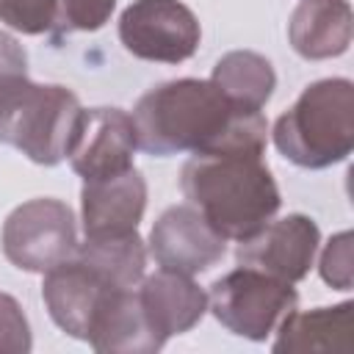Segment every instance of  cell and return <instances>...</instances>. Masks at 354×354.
<instances>
[{
	"label": "cell",
	"mask_w": 354,
	"mask_h": 354,
	"mask_svg": "<svg viewBox=\"0 0 354 354\" xmlns=\"http://www.w3.org/2000/svg\"><path fill=\"white\" fill-rule=\"evenodd\" d=\"M136 293L152 332L163 343L174 335L194 329L207 310V293L188 274L169 271V268L141 277V285H136Z\"/></svg>",
	"instance_id": "13"
},
{
	"label": "cell",
	"mask_w": 354,
	"mask_h": 354,
	"mask_svg": "<svg viewBox=\"0 0 354 354\" xmlns=\"http://www.w3.org/2000/svg\"><path fill=\"white\" fill-rule=\"evenodd\" d=\"M199 39L196 14L180 0H133L119 17V41L141 61H188Z\"/></svg>",
	"instance_id": "7"
},
{
	"label": "cell",
	"mask_w": 354,
	"mask_h": 354,
	"mask_svg": "<svg viewBox=\"0 0 354 354\" xmlns=\"http://www.w3.org/2000/svg\"><path fill=\"white\" fill-rule=\"evenodd\" d=\"M75 257L116 288H136L144 277L147 246L138 230L119 235H86V241L77 243Z\"/></svg>",
	"instance_id": "17"
},
{
	"label": "cell",
	"mask_w": 354,
	"mask_h": 354,
	"mask_svg": "<svg viewBox=\"0 0 354 354\" xmlns=\"http://www.w3.org/2000/svg\"><path fill=\"white\" fill-rule=\"evenodd\" d=\"M80 113L66 86L33 83L28 75L0 80V141L33 163L55 166L66 158Z\"/></svg>",
	"instance_id": "4"
},
{
	"label": "cell",
	"mask_w": 354,
	"mask_h": 354,
	"mask_svg": "<svg viewBox=\"0 0 354 354\" xmlns=\"http://www.w3.org/2000/svg\"><path fill=\"white\" fill-rule=\"evenodd\" d=\"M138 149L147 155L180 152H260L268 122L263 111L235 105L213 80L180 77L152 86L133 108Z\"/></svg>",
	"instance_id": "1"
},
{
	"label": "cell",
	"mask_w": 354,
	"mask_h": 354,
	"mask_svg": "<svg viewBox=\"0 0 354 354\" xmlns=\"http://www.w3.org/2000/svg\"><path fill=\"white\" fill-rule=\"evenodd\" d=\"M147 207V180L133 166L122 174L86 180L80 188V221L86 235H119L138 230Z\"/></svg>",
	"instance_id": "12"
},
{
	"label": "cell",
	"mask_w": 354,
	"mask_h": 354,
	"mask_svg": "<svg viewBox=\"0 0 354 354\" xmlns=\"http://www.w3.org/2000/svg\"><path fill=\"white\" fill-rule=\"evenodd\" d=\"M136 149L138 138L130 113L122 108H88L77 119L66 158L75 174H80L86 183L133 169Z\"/></svg>",
	"instance_id": "8"
},
{
	"label": "cell",
	"mask_w": 354,
	"mask_h": 354,
	"mask_svg": "<svg viewBox=\"0 0 354 354\" xmlns=\"http://www.w3.org/2000/svg\"><path fill=\"white\" fill-rule=\"evenodd\" d=\"M180 188L227 241L254 235L279 210V188L260 152H202L180 174Z\"/></svg>",
	"instance_id": "2"
},
{
	"label": "cell",
	"mask_w": 354,
	"mask_h": 354,
	"mask_svg": "<svg viewBox=\"0 0 354 354\" xmlns=\"http://www.w3.org/2000/svg\"><path fill=\"white\" fill-rule=\"evenodd\" d=\"M55 14L58 0H0V22L28 36L53 33Z\"/></svg>",
	"instance_id": "20"
},
{
	"label": "cell",
	"mask_w": 354,
	"mask_h": 354,
	"mask_svg": "<svg viewBox=\"0 0 354 354\" xmlns=\"http://www.w3.org/2000/svg\"><path fill=\"white\" fill-rule=\"evenodd\" d=\"M91 348L111 354H152L163 348V340L152 332L136 288H113L91 318Z\"/></svg>",
	"instance_id": "14"
},
{
	"label": "cell",
	"mask_w": 354,
	"mask_h": 354,
	"mask_svg": "<svg viewBox=\"0 0 354 354\" xmlns=\"http://www.w3.org/2000/svg\"><path fill=\"white\" fill-rule=\"evenodd\" d=\"M116 8V0H58L55 28L53 39H61L66 33L77 30H100Z\"/></svg>",
	"instance_id": "19"
},
{
	"label": "cell",
	"mask_w": 354,
	"mask_h": 354,
	"mask_svg": "<svg viewBox=\"0 0 354 354\" xmlns=\"http://www.w3.org/2000/svg\"><path fill=\"white\" fill-rule=\"evenodd\" d=\"M227 252V238L194 205H174L158 216L149 232V254L160 268L180 274H202Z\"/></svg>",
	"instance_id": "10"
},
{
	"label": "cell",
	"mask_w": 354,
	"mask_h": 354,
	"mask_svg": "<svg viewBox=\"0 0 354 354\" xmlns=\"http://www.w3.org/2000/svg\"><path fill=\"white\" fill-rule=\"evenodd\" d=\"M14 75H28V53L11 33L0 30V80Z\"/></svg>",
	"instance_id": "23"
},
{
	"label": "cell",
	"mask_w": 354,
	"mask_h": 354,
	"mask_svg": "<svg viewBox=\"0 0 354 354\" xmlns=\"http://www.w3.org/2000/svg\"><path fill=\"white\" fill-rule=\"evenodd\" d=\"M299 293L293 282L277 279L260 268L241 266L210 285L207 310L232 335L246 340H266L293 313Z\"/></svg>",
	"instance_id": "5"
},
{
	"label": "cell",
	"mask_w": 354,
	"mask_h": 354,
	"mask_svg": "<svg viewBox=\"0 0 354 354\" xmlns=\"http://www.w3.org/2000/svg\"><path fill=\"white\" fill-rule=\"evenodd\" d=\"M3 254L11 266L47 274L50 268L75 257L77 227L66 202L53 196H39L14 207L3 224Z\"/></svg>",
	"instance_id": "6"
},
{
	"label": "cell",
	"mask_w": 354,
	"mask_h": 354,
	"mask_svg": "<svg viewBox=\"0 0 354 354\" xmlns=\"http://www.w3.org/2000/svg\"><path fill=\"white\" fill-rule=\"evenodd\" d=\"M116 285L102 279L86 263H80L77 257H69L66 263H61L44 274L41 299H44L47 313L58 329H64L69 337L86 340L94 313L100 310L102 299Z\"/></svg>",
	"instance_id": "11"
},
{
	"label": "cell",
	"mask_w": 354,
	"mask_h": 354,
	"mask_svg": "<svg viewBox=\"0 0 354 354\" xmlns=\"http://www.w3.org/2000/svg\"><path fill=\"white\" fill-rule=\"evenodd\" d=\"M30 326L19 301L8 293H0V351L25 354L30 351Z\"/></svg>",
	"instance_id": "22"
},
{
	"label": "cell",
	"mask_w": 354,
	"mask_h": 354,
	"mask_svg": "<svg viewBox=\"0 0 354 354\" xmlns=\"http://www.w3.org/2000/svg\"><path fill=\"white\" fill-rule=\"evenodd\" d=\"M321 277L335 290H348L354 266H351V232H337L329 238V243L321 252Z\"/></svg>",
	"instance_id": "21"
},
{
	"label": "cell",
	"mask_w": 354,
	"mask_h": 354,
	"mask_svg": "<svg viewBox=\"0 0 354 354\" xmlns=\"http://www.w3.org/2000/svg\"><path fill=\"white\" fill-rule=\"evenodd\" d=\"M354 14L348 0H301L288 22L290 47L310 61L343 55L351 44Z\"/></svg>",
	"instance_id": "15"
},
{
	"label": "cell",
	"mask_w": 354,
	"mask_h": 354,
	"mask_svg": "<svg viewBox=\"0 0 354 354\" xmlns=\"http://www.w3.org/2000/svg\"><path fill=\"white\" fill-rule=\"evenodd\" d=\"M277 149L301 169H326L354 147V86L348 77L310 83L274 122Z\"/></svg>",
	"instance_id": "3"
},
{
	"label": "cell",
	"mask_w": 354,
	"mask_h": 354,
	"mask_svg": "<svg viewBox=\"0 0 354 354\" xmlns=\"http://www.w3.org/2000/svg\"><path fill=\"white\" fill-rule=\"evenodd\" d=\"M351 301L288 313L277 326L274 351H337L351 348Z\"/></svg>",
	"instance_id": "16"
},
{
	"label": "cell",
	"mask_w": 354,
	"mask_h": 354,
	"mask_svg": "<svg viewBox=\"0 0 354 354\" xmlns=\"http://www.w3.org/2000/svg\"><path fill=\"white\" fill-rule=\"evenodd\" d=\"M210 80L235 105L257 108V111H263V105L271 100L274 86H277L271 61L252 50H232V53L221 55L213 66Z\"/></svg>",
	"instance_id": "18"
},
{
	"label": "cell",
	"mask_w": 354,
	"mask_h": 354,
	"mask_svg": "<svg viewBox=\"0 0 354 354\" xmlns=\"http://www.w3.org/2000/svg\"><path fill=\"white\" fill-rule=\"evenodd\" d=\"M318 243V224L304 213H290L285 218L263 224L254 235L238 241L235 257L241 266L260 268L285 282H299L310 274Z\"/></svg>",
	"instance_id": "9"
}]
</instances>
